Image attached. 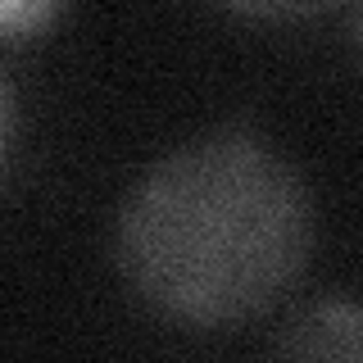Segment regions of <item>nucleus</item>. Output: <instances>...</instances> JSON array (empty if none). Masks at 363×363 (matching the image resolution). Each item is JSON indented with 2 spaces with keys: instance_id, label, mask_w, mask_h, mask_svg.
<instances>
[{
  "instance_id": "1",
  "label": "nucleus",
  "mask_w": 363,
  "mask_h": 363,
  "mask_svg": "<svg viewBox=\"0 0 363 363\" xmlns=\"http://www.w3.org/2000/svg\"><path fill=\"white\" fill-rule=\"evenodd\" d=\"M309 250V191L255 132H213L173 150L118 213L123 277L186 327L259 318L300 281Z\"/></svg>"
},
{
  "instance_id": "2",
  "label": "nucleus",
  "mask_w": 363,
  "mask_h": 363,
  "mask_svg": "<svg viewBox=\"0 0 363 363\" xmlns=\"http://www.w3.org/2000/svg\"><path fill=\"white\" fill-rule=\"evenodd\" d=\"M281 354L295 359H359V309L350 300H323L304 309L295 323L281 332Z\"/></svg>"
},
{
  "instance_id": "3",
  "label": "nucleus",
  "mask_w": 363,
  "mask_h": 363,
  "mask_svg": "<svg viewBox=\"0 0 363 363\" xmlns=\"http://www.w3.org/2000/svg\"><path fill=\"white\" fill-rule=\"evenodd\" d=\"M64 0H0V32L5 37H32V32L50 28Z\"/></svg>"
},
{
  "instance_id": "4",
  "label": "nucleus",
  "mask_w": 363,
  "mask_h": 363,
  "mask_svg": "<svg viewBox=\"0 0 363 363\" xmlns=\"http://www.w3.org/2000/svg\"><path fill=\"white\" fill-rule=\"evenodd\" d=\"M223 5L250 18H313L336 5H354V0H223Z\"/></svg>"
},
{
  "instance_id": "5",
  "label": "nucleus",
  "mask_w": 363,
  "mask_h": 363,
  "mask_svg": "<svg viewBox=\"0 0 363 363\" xmlns=\"http://www.w3.org/2000/svg\"><path fill=\"white\" fill-rule=\"evenodd\" d=\"M9 145H14V91H9V77L0 73V168L9 159Z\"/></svg>"
}]
</instances>
